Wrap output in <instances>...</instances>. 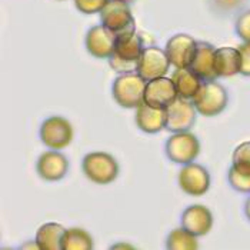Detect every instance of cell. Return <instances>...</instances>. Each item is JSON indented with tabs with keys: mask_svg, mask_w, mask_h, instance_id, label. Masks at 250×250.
<instances>
[{
	"mask_svg": "<svg viewBox=\"0 0 250 250\" xmlns=\"http://www.w3.org/2000/svg\"><path fill=\"white\" fill-rule=\"evenodd\" d=\"M100 21L116 35V40H126L136 35V21L127 3L109 0L100 12Z\"/></svg>",
	"mask_w": 250,
	"mask_h": 250,
	"instance_id": "obj_1",
	"label": "cell"
},
{
	"mask_svg": "<svg viewBox=\"0 0 250 250\" xmlns=\"http://www.w3.org/2000/svg\"><path fill=\"white\" fill-rule=\"evenodd\" d=\"M146 84L147 80H145L137 72L117 76L112 87L116 103L126 109H137L142 103H145Z\"/></svg>",
	"mask_w": 250,
	"mask_h": 250,
	"instance_id": "obj_2",
	"label": "cell"
},
{
	"mask_svg": "<svg viewBox=\"0 0 250 250\" xmlns=\"http://www.w3.org/2000/svg\"><path fill=\"white\" fill-rule=\"evenodd\" d=\"M196 110L206 117L220 115L229 102L228 90L216 80L203 82L200 89L192 99Z\"/></svg>",
	"mask_w": 250,
	"mask_h": 250,
	"instance_id": "obj_3",
	"label": "cell"
},
{
	"mask_svg": "<svg viewBox=\"0 0 250 250\" xmlns=\"http://www.w3.org/2000/svg\"><path fill=\"white\" fill-rule=\"evenodd\" d=\"M82 169L90 182L96 185H109L119 174V163L112 154L92 152L83 157Z\"/></svg>",
	"mask_w": 250,
	"mask_h": 250,
	"instance_id": "obj_4",
	"label": "cell"
},
{
	"mask_svg": "<svg viewBox=\"0 0 250 250\" xmlns=\"http://www.w3.org/2000/svg\"><path fill=\"white\" fill-rule=\"evenodd\" d=\"M40 140L53 150L67 147L73 140V127L69 120L62 116H50L40 126Z\"/></svg>",
	"mask_w": 250,
	"mask_h": 250,
	"instance_id": "obj_5",
	"label": "cell"
},
{
	"mask_svg": "<svg viewBox=\"0 0 250 250\" xmlns=\"http://www.w3.org/2000/svg\"><path fill=\"white\" fill-rule=\"evenodd\" d=\"M165 152L170 162L177 165H188L194 162L200 153V142L189 130L179 132L166 140Z\"/></svg>",
	"mask_w": 250,
	"mask_h": 250,
	"instance_id": "obj_6",
	"label": "cell"
},
{
	"mask_svg": "<svg viewBox=\"0 0 250 250\" xmlns=\"http://www.w3.org/2000/svg\"><path fill=\"white\" fill-rule=\"evenodd\" d=\"M170 60L167 58L166 50L157 46H147L143 49V53L139 59L137 73L145 80H152L157 77H163L170 67Z\"/></svg>",
	"mask_w": 250,
	"mask_h": 250,
	"instance_id": "obj_7",
	"label": "cell"
},
{
	"mask_svg": "<svg viewBox=\"0 0 250 250\" xmlns=\"http://www.w3.org/2000/svg\"><path fill=\"white\" fill-rule=\"evenodd\" d=\"M166 112H167L166 129L173 133L190 130L196 122L197 110L193 104L192 99H185V97L179 96L166 109Z\"/></svg>",
	"mask_w": 250,
	"mask_h": 250,
	"instance_id": "obj_8",
	"label": "cell"
},
{
	"mask_svg": "<svg viewBox=\"0 0 250 250\" xmlns=\"http://www.w3.org/2000/svg\"><path fill=\"white\" fill-rule=\"evenodd\" d=\"M177 182L180 189L186 194L203 196L210 188V174L206 167L192 162L180 169Z\"/></svg>",
	"mask_w": 250,
	"mask_h": 250,
	"instance_id": "obj_9",
	"label": "cell"
},
{
	"mask_svg": "<svg viewBox=\"0 0 250 250\" xmlns=\"http://www.w3.org/2000/svg\"><path fill=\"white\" fill-rule=\"evenodd\" d=\"M179 97L173 80L169 77H157L147 82L145 89V103L157 109H167Z\"/></svg>",
	"mask_w": 250,
	"mask_h": 250,
	"instance_id": "obj_10",
	"label": "cell"
},
{
	"mask_svg": "<svg viewBox=\"0 0 250 250\" xmlns=\"http://www.w3.org/2000/svg\"><path fill=\"white\" fill-rule=\"evenodd\" d=\"M196 47H197V42L192 36L186 33H177L167 40L165 50L174 67L182 69V67H190L196 53Z\"/></svg>",
	"mask_w": 250,
	"mask_h": 250,
	"instance_id": "obj_11",
	"label": "cell"
},
{
	"mask_svg": "<svg viewBox=\"0 0 250 250\" xmlns=\"http://www.w3.org/2000/svg\"><path fill=\"white\" fill-rule=\"evenodd\" d=\"M87 52L96 59H109L115 53L116 35L103 24L93 26L84 39Z\"/></svg>",
	"mask_w": 250,
	"mask_h": 250,
	"instance_id": "obj_12",
	"label": "cell"
},
{
	"mask_svg": "<svg viewBox=\"0 0 250 250\" xmlns=\"http://www.w3.org/2000/svg\"><path fill=\"white\" fill-rule=\"evenodd\" d=\"M38 174L46 182H58L63 179L69 170V160L58 150H47L39 156L36 163Z\"/></svg>",
	"mask_w": 250,
	"mask_h": 250,
	"instance_id": "obj_13",
	"label": "cell"
},
{
	"mask_svg": "<svg viewBox=\"0 0 250 250\" xmlns=\"http://www.w3.org/2000/svg\"><path fill=\"white\" fill-rule=\"evenodd\" d=\"M216 49L214 46L208 42H197L196 53L192 60L190 69L200 77L203 82L216 80L219 75L216 72Z\"/></svg>",
	"mask_w": 250,
	"mask_h": 250,
	"instance_id": "obj_14",
	"label": "cell"
},
{
	"mask_svg": "<svg viewBox=\"0 0 250 250\" xmlns=\"http://www.w3.org/2000/svg\"><path fill=\"white\" fill-rule=\"evenodd\" d=\"M182 228L196 236H205L213 228L212 212L203 205L189 206L182 213Z\"/></svg>",
	"mask_w": 250,
	"mask_h": 250,
	"instance_id": "obj_15",
	"label": "cell"
},
{
	"mask_svg": "<svg viewBox=\"0 0 250 250\" xmlns=\"http://www.w3.org/2000/svg\"><path fill=\"white\" fill-rule=\"evenodd\" d=\"M136 125L145 133H159L166 129L167 112L166 109L152 107L147 103H142L136 110Z\"/></svg>",
	"mask_w": 250,
	"mask_h": 250,
	"instance_id": "obj_16",
	"label": "cell"
},
{
	"mask_svg": "<svg viewBox=\"0 0 250 250\" xmlns=\"http://www.w3.org/2000/svg\"><path fill=\"white\" fill-rule=\"evenodd\" d=\"M216 72L219 77H230L240 73L242 58L239 49L234 47H219L216 49Z\"/></svg>",
	"mask_w": 250,
	"mask_h": 250,
	"instance_id": "obj_17",
	"label": "cell"
},
{
	"mask_svg": "<svg viewBox=\"0 0 250 250\" xmlns=\"http://www.w3.org/2000/svg\"><path fill=\"white\" fill-rule=\"evenodd\" d=\"M172 80H173L179 96L185 97V99H193L203 83V80L197 76L190 67L176 69Z\"/></svg>",
	"mask_w": 250,
	"mask_h": 250,
	"instance_id": "obj_18",
	"label": "cell"
},
{
	"mask_svg": "<svg viewBox=\"0 0 250 250\" xmlns=\"http://www.w3.org/2000/svg\"><path fill=\"white\" fill-rule=\"evenodd\" d=\"M66 229L59 223H46L39 228L36 243L40 250H62V240Z\"/></svg>",
	"mask_w": 250,
	"mask_h": 250,
	"instance_id": "obj_19",
	"label": "cell"
},
{
	"mask_svg": "<svg viewBox=\"0 0 250 250\" xmlns=\"http://www.w3.org/2000/svg\"><path fill=\"white\" fill-rule=\"evenodd\" d=\"M93 248V237L87 231L80 228L66 229L62 240V250H92Z\"/></svg>",
	"mask_w": 250,
	"mask_h": 250,
	"instance_id": "obj_20",
	"label": "cell"
},
{
	"mask_svg": "<svg viewBox=\"0 0 250 250\" xmlns=\"http://www.w3.org/2000/svg\"><path fill=\"white\" fill-rule=\"evenodd\" d=\"M143 49H145V44H143L142 38L139 35H133L132 38L126 39V40H116L115 55L126 60L136 62L142 56Z\"/></svg>",
	"mask_w": 250,
	"mask_h": 250,
	"instance_id": "obj_21",
	"label": "cell"
},
{
	"mask_svg": "<svg viewBox=\"0 0 250 250\" xmlns=\"http://www.w3.org/2000/svg\"><path fill=\"white\" fill-rule=\"evenodd\" d=\"M166 248L170 250H196L199 248L197 236L186 230L185 228L174 229L167 236Z\"/></svg>",
	"mask_w": 250,
	"mask_h": 250,
	"instance_id": "obj_22",
	"label": "cell"
},
{
	"mask_svg": "<svg viewBox=\"0 0 250 250\" xmlns=\"http://www.w3.org/2000/svg\"><path fill=\"white\" fill-rule=\"evenodd\" d=\"M229 185L240 193H250V172H243L231 166L228 173Z\"/></svg>",
	"mask_w": 250,
	"mask_h": 250,
	"instance_id": "obj_23",
	"label": "cell"
},
{
	"mask_svg": "<svg viewBox=\"0 0 250 250\" xmlns=\"http://www.w3.org/2000/svg\"><path fill=\"white\" fill-rule=\"evenodd\" d=\"M231 166L243 172H250V142H245L234 149Z\"/></svg>",
	"mask_w": 250,
	"mask_h": 250,
	"instance_id": "obj_24",
	"label": "cell"
},
{
	"mask_svg": "<svg viewBox=\"0 0 250 250\" xmlns=\"http://www.w3.org/2000/svg\"><path fill=\"white\" fill-rule=\"evenodd\" d=\"M109 64H110V67L117 72V73H120V75H123V73H132V72H137V66H139V60H136V62H132V60H126V59H122L119 58L117 55H112L110 58H109Z\"/></svg>",
	"mask_w": 250,
	"mask_h": 250,
	"instance_id": "obj_25",
	"label": "cell"
},
{
	"mask_svg": "<svg viewBox=\"0 0 250 250\" xmlns=\"http://www.w3.org/2000/svg\"><path fill=\"white\" fill-rule=\"evenodd\" d=\"M109 3V0H75L77 10L83 15L100 13L102 9Z\"/></svg>",
	"mask_w": 250,
	"mask_h": 250,
	"instance_id": "obj_26",
	"label": "cell"
},
{
	"mask_svg": "<svg viewBox=\"0 0 250 250\" xmlns=\"http://www.w3.org/2000/svg\"><path fill=\"white\" fill-rule=\"evenodd\" d=\"M234 30L243 42L250 43V9L242 12L234 23Z\"/></svg>",
	"mask_w": 250,
	"mask_h": 250,
	"instance_id": "obj_27",
	"label": "cell"
},
{
	"mask_svg": "<svg viewBox=\"0 0 250 250\" xmlns=\"http://www.w3.org/2000/svg\"><path fill=\"white\" fill-rule=\"evenodd\" d=\"M240 58H242V66H240V73L243 76H250V43L245 42L239 47Z\"/></svg>",
	"mask_w": 250,
	"mask_h": 250,
	"instance_id": "obj_28",
	"label": "cell"
},
{
	"mask_svg": "<svg viewBox=\"0 0 250 250\" xmlns=\"http://www.w3.org/2000/svg\"><path fill=\"white\" fill-rule=\"evenodd\" d=\"M245 214H246V217L250 220V196L246 199V202H245Z\"/></svg>",
	"mask_w": 250,
	"mask_h": 250,
	"instance_id": "obj_29",
	"label": "cell"
},
{
	"mask_svg": "<svg viewBox=\"0 0 250 250\" xmlns=\"http://www.w3.org/2000/svg\"><path fill=\"white\" fill-rule=\"evenodd\" d=\"M119 1H123V3H127V4H130V3H133L136 0H119Z\"/></svg>",
	"mask_w": 250,
	"mask_h": 250,
	"instance_id": "obj_30",
	"label": "cell"
}]
</instances>
